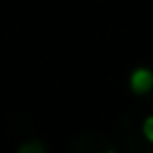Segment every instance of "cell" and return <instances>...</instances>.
<instances>
[{
  "label": "cell",
  "mask_w": 153,
  "mask_h": 153,
  "mask_svg": "<svg viewBox=\"0 0 153 153\" xmlns=\"http://www.w3.org/2000/svg\"><path fill=\"white\" fill-rule=\"evenodd\" d=\"M17 153H44V143L42 140H30L19 147Z\"/></svg>",
  "instance_id": "cell-2"
},
{
  "label": "cell",
  "mask_w": 153,
  "mask_h": 153,
  "mask_svg": "<svg viewBox=\"0 0 153 153\" xmlns=\"http://www.w3.org/2000/svg\"><path fill=\"white\" fill-rule=\"evenodd\" d=\"M143 134H145V138H147L149 143H153V115H149V117L145 120V124H143Z\"/></svg>",
  "instance_id": "cell-3"
},
{
  "label": "cell",
  "mask_w": 153,
  "mask_h": 153,
  "mask_svg": "<svg viewBox=\"0 0 153 153\" xmlns=\"http://www.w3.org/2000/svg\"><path fill=\"white\" fill-rule=\"evenodd\" d=\"M130 88L134 94H147L153 88V71L149 67H136L130 76Z\"/></svg>",
  "instance_id": "cell-1"
},
{
  "label": "cell",
  "mask_w": 153,
  "mask_h": 153,
  "mask_svg": "<svg viewBox=\"0 0 153 153\" xmlns=\"http://www.w3.org/2000/svg\"><path fill=\"white\" fill-rule=\"evenodd\" d=\"M107 153H113V151H107Z\"/></svg>",
  "instance_id": "cell-4"
}]
</instances>
